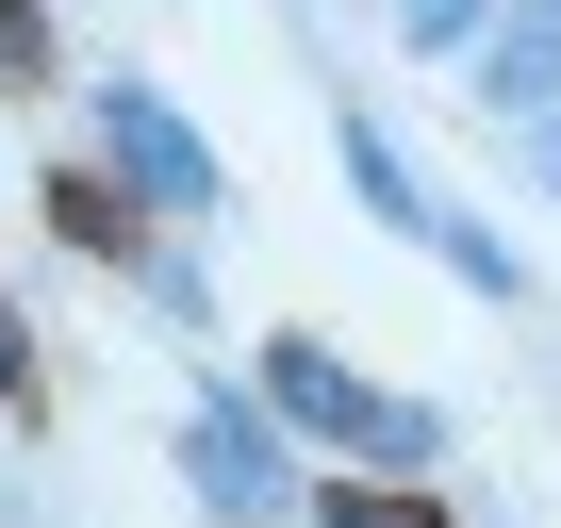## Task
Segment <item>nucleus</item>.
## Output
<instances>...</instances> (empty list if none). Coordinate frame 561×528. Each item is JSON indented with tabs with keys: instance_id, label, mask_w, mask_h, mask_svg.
<instances>
[{
	"instance_id": "obj_1",
	"label": "nucleus",
	"mask_w": 561,
	"mask_h": 528,
	"mask_svg": "<svg viewBox=\"0 0 561 528\" xmlns=\"http://www.w3.org/2000/svg\"><path fill=\"white\" fill-rule=\"evenodd\" d=\"M182 462H198V495H215V512L280 528V446H264V413H248V397H215V413L182 429Z\"/></svg>"
},
{
	"instance_id": "obj_2",
	"label": "nucleus",
	"mask_w": 561,
	"mask_h": 528,
	"mask_svg": "<svg viewBox=\"0 0 561 528\" xmlns=\"http://www.w3.org/2000/svg\"><path fill=\"white\" fill-rule=\"evenodd\" d=\"M100 133H116V165L149 182V198H215V165H198V133L149 100V83H100Z\"/></svg>"
},
{
	"instance_id": "obj_3",
	"label": "nucleus",
	"mask_w": 561,
	"mask_h": 528,
	"mask_svg": "<svg viewBox=\"0 0 561 528\" xmlns=\"http://www.w3.org/2000/svg\"><path fill=\"white\" fill-rule=\"evenodd\" d=\"M479 100L495 116H561V0H528V18L479 50Z\"/></svg>"
},
{
	"instance_id": "obj_4",
	"label": "nucleus",
	"mask_w": 561,
	"mask_h": 528,
	"mask_svg": "<svg viewBox=\"0 0 561 528\" xmlns=\"http://www.w3.org/2000/svg\"><path fill=\"white\" fill-rule=\"evenodd\" d=\"M264 380H280V413H298V429H380V397H364V380H347L331 347H280Z\"/></svg>"
},
{
	"instance_id": "obj_5",
	"label": "nucleus",
	"mask_w": 561,
	"mask_h": 528,
	"mask_svg": "<svg viewBox=\"0 0 561 528\" xmlns=\"http://www.w3.org/2000/svg\"><path fill=\"white\" fill-rule=\"evenodd\" d=\"M347 182H364V198H380V215H430V198H413V165H397V149H380V133H347Z\"/></svg>"
},
{
	"instance_id": "obj_6",
	"label": "nucleus",
	"mask_w": 561,
	"mask_h": 528,
	"mask_svg": "<svg viewBox=\"0 0 561 528\" xmlns=\"http://www.w3.org/2000/svg\"><path fill=\"white\" fill-rule=\"evenodd\" d=\"M380 18H397L413 50H462V34H479V0H380Z\"/></svg>"
},
{
	"instance_id": "obj_7",
	"label": "nucleus",
	"mask_w": 561,
	"mask_h": 528,
	"mask_svg": "<svg viewBox=\"0 0 561 528\" xmlns=\"http://www.w3.org/2000/svg\"><path fill=\"white\" fill-rule=\"evenodd\" d=\"M331 528H430V512H397V495H347V512H331Z\"/></svg>"
},
{
	"instance_id": "obj_8",
	"label": "nucleus",
	"mask_w": 561,
	"mask_h": 528,
	"mask_svg": "<svg viewBox=\"0 0 561 528\" xmlns=\"http://www.w3.org/2000/svg\"><path fill=\"white\" fill-rule=\"evenodd\" d=\"M545 182H561V116H545Z\"/></svg>"
}]
</instances>
